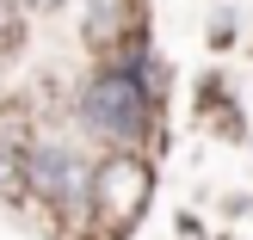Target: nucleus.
<instances>
[{"mask_svg":"<svg viewBox=\"0 0 253 240\" xmlns=\"http://www.w3.org/2000/svg\"><path fill=\"white\" fill-rule=\"evenodd\" d=\"M31 185L49 204H74V197H81V160H74L68 148H37L31 154Z\"/></svg>","mask_w":253,"mask_h":240,"instance_id":"nucleus-3","label":"nucleus"},{"mask_svg":"<svg viewBox=\"0 0 253 240\" xmlns=\"http://www.w3.org/2000/svg\"><path fill=\"white\" fill-rule=\"evenodd\" d=\"M93 204H99V216L105 222H136V209L148 204V167L142 160H105V167H99V179H93Z\"/></svg>","mask_w":253,"mask_h":240,"instance_id":"nucleus-2","label":"nucleus"},{"mask_svg":"<svg viewBox=\"0 0 253 240\" xmlns=\"http://www.w3.org/2000/svg\"><path fill=\"white\" fill-rule=\"evenodd\" d=\"M19 37V25H12V0H0V43H12Z\"/></svg>","mask_w":253,"mask_h":240,"instance_id":"nucleus-4","label":"nucleus"},{"mask_svg":"<svg viewBox=\"0 0 253 240\" xmlns=\"http://www.w3.org/2000/svg\"><path fill=\"white\" fill-rule=\"evenodd\" d=\"M25 6H37V12H49V6H62V0H25Z\"/></svg>","mask_w":253,"mask_h":240,"instance_id":"nucleus-5","label":"nucleus"},{"mask_svg":"<svg viewBox=\"0 0 253 240\" xmlns=\"http://www.w3.org/2000/svg\"><path fill=\"white\" fill-rule=\"evenodd\" d=\"M81 117L93 123L99 136H111V142H136V136L148 130V105H142L136 74H99V80H86Z\"/></svg>","mask_w":253,"mask_h":240,"instance_id":"nucleus-1","label":"nucleus"}]
</instances>
